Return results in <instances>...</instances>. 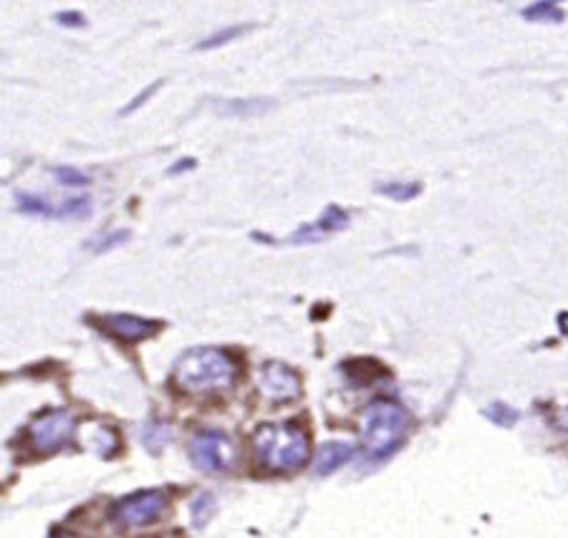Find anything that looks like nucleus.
<instances>
[{
  "mask_svg": "<svg viewBox=\"0 0 568 538\" xmlns=\"http://www.w3.org/2000/svg\"><path fill=\"white\" fill-rule=\"evenodd\" d=\"M172 377L182 392L200 395V392L231 387L235 382V364L215 346H197L182 354Z\"/></svg>",
  "mask_w": 568,
  "mask_h": 538,
  "instance_id": "1",
  "label": "nucleus"
},
{
  "mask_svg": "<svg viewBox=\"0 0 568 538\" xmlns=\"http://www.w3.org/2000/svg\"><path fill=\"white\" fill-rule=\"evenodd\" d=\"M253 453L268 470H298L308 460V435L296 425H261L253 435Z\"/></svg>",
  "mask_w": 568,
  "mask_h": 538,
  "instance_id": "2",
  "label": "nucleus"
},
{
  "mask_svg": "<svg viewBox=\"0 0 568 538\" xmlns=\"http://www.w3.org/2000/svg\"><path fill=\"white\" fill-rule=\"evenodd\" d=\"M409 427V417L405 407L392 403V399H377L366 407L362 423V443L369 458H387L389 453L399 448Z\"/></svg>",
  "mask_w": 568,
  "mask_h": 538,
  "instance_id": "3",
  "label": "nucleus"
},
{
  "mask_svg": "<svg viewBox=\"0 0 568 538\" xmlns=\"http://www.w3.org/2000/svg\"><path fill=\"white\" fill-rule=\"evenodd\" d=\"M190 458L203 473L231 470L235 463V445L217 430H200L190 437Z\"/></svg>",
  "mask_w": 568,
  "mask_h": 538,
  "instance_id": "4",
  "label": "nucleus"
},
{
  "mask_svg": "<svg viewBox=\"0 0 568 538\" xmlns=\"http://www.w3.org/2000/svg\"><path fill=\"white\" fill-rule=\"evenodd\" d=\"M73 430H77V419L69 409H51L33 419L29 437L36 453H53L71 440Z\"/></svg>",
  "mask_w": 568,
  "mask_h": 538,
  "instance_id": "5",
  "label": "nucleus"
},
{
  "mask_svg": "<svg viewBox=\"0 0 568 538\" xmlns=\"http://www.w3.org/2000/svg\"><path fill=\"white\" fill-rule=\"evenodd\" d=\"M164 506H168V496L162 490H142V494L119 500L114 508V518L122 526H144L152 524L162 514Z\"/></svg>",
  "mask_w": 568,
  "mask_h": 538,
  "instance_id": "6",
  "label": "nucleus"
},
{
  "mask_svg": "<svg viewBox=\"0 0 568 538\" xmlns=\"http://www.w3.org/2000/svg\"><path fill=\"white\" fill-rule=\"evenodd\" d=\"M258 389L271 403H288V399H296L301 395V379L286 364L271 362L263 364L258 372Z\"/></svg>",
  "mask_w": 568,
  "mask_h": 538,
  "instance_id": "7",
  "label": "nucleus"
},
{
  "mask_svg": "<svg viewBox=\"0 0 568 538\" xmlns=\"http://www.w3.org/2000/svg\"><path fill=\"white\" fill-rule=\"evenodd\" d=\"M106 332H112L122 342H140L152 336L160 329V322H146V318L132 316V314H109L104 318Z\"/></svg>",
  "mask_w": 568,
  "mask_h": 538,
  "instance_id": "8",
  "label": "nucleus"
},
{
  "mask_svg": "<svg viewBox=\"0 0 568 538\" xmlns=\"http://www.w3.org/2000/svg\"><path fill=\"white\" fill-rule=\"evenodd\" d=\"M352 455H354V448L349 443H326L316 455V463H314L316 476H328V473L338 470L344 463L352 460Z\"/></svg>",
  "mask_w": 568,
  "mask_h": 538,
  "instance_id": "9",
  "label": "nucleus"
},
{
  "mask_svg": "<svg viewBox=\"0 0 568 538\" xmlns=\"http://www.w3.org/2000/svg\"><path fill=\"white\" fill-rule=\"evenodd\" d=\"M18 207L23 213L31 215H41V217H61V203H53V200L43 197V195H33V193H18Z\"/></svg>",
  "mask_w": 568,
  "mask_h": 538,
  "instance_id": "10",
  "label": "nucleus"
},
{
  "mask_svg": "<svg viewBox=\"0 0 568 538\" xmlns=\"http://www.w3.org/2000/svg\"><path fill=\"white\" fill-rule=\"evenodd\" d=\"M265 109H271V99H231V102L217 104V112L227 116H255Z\"/></svg>",
  "mask_w": 568,
  "mask_h": 538,
  "instance_id": "11",
  "label": "nucleus"
},
{
  "mask_svg": "<svg viewBox=\"0 0 568 538\" xmlns=\"http://www.w3.org/2000/svg\"><path fill=\"white\" fill-rule=\"evenodd\" d=\"M326 231H324V225H321L318 221L316 223H306V225H301L296 233L293 235H288L286 241H281V243H288V245H304V243H318V241H324L326 238Z\"/></svg>",
  "mask_w": 568,
  "mask_h": 538,
  "instance_id": "12",
  "label": "nucleus"
},
{
  "mask_svg": "<svg viewBox=\"0 0 568 538\" xmlns=\"http://www.w3.org/2000/svg\"><path fill=\"white\" fill-rule=\"evenodd\" d=\"M377 190L382 195L397 200V203H405V200H412L419 195L417 182H389V185H379Z\"/></svg>",
  "mask_w": 568,
  "mask_h": 538,
  "instance_id": "13",
  "label": "nucleus"
},
{
  "mask_svg": "<svg viewBox=\"0 0 568 538\" xmlns=\"http://www.w3.org/2000/svg\"><path fill=\"white\" fill-rule=\"evenodd\" d=\"M243 31H248V26H227V29H220L217 33L207 35V39L200 41L195 49L197 51H207V49H217V45H223L227 41H233L235 35H241Z\"/></svg>",
  "mask_w": 568,
  "mask_h": 538,
  "instance_id": "14",
  "label": "nucleus"
},
{
  "mask_svg": "<svg viewBox=\"0 0 568 538\" xmlns=\"http://www.w3.org/2000/svg\"><path fill=\"white\" fill-rule=\"evenodd\" d=\"M94 445H97V453L102 455V458H112L119 448V440H116L114 430H109V427H99V437L94 440Z\"/></svg>",
  "mask_w": 568,
  "mask_h": 538,
  "instance_id": "15",
  "label": "nucleus"
},
{
  "mask_svg": "<svg viewBox=\"0 0 568 538\" xmlns=\"http://www.w3.org/2000/svg\"><path fill=\"white\" fill-rule=\"evenodd\" d=\"M53 177H57L61 185H69V187H81L87 185L89 177L84 175V172L77 170V168H53Z\"/></svg>",
  "mask_w": 568,
  "mask_h": 538,
  "instance_id": "16",
  "label": "nucleus"
},
{
  "mask_svg": "<svg viewBox=\"0 0 568 538\" xmlns=\"http://www.w3.org/2000/svg\"><path fill=\"white\" fill-rule=\"evenodd\" d=\"M526 18H534V21H561V11L551 3H538L530 6L524 11Z\"/></svg>",
  "mask_w": 568,
  "mask_h": 538,
  "instance_id": "17",
  "label": "nucleus"
},
{
  "mask_svg": "<svg viewBox=\"0 0 568 538\" xmlns=\"http://www.w3.org/2000/svg\"><path fill=\"white\" fill-rule=\"evenodd\" d=\"M162 87V79H158V81H152V84L150 87H144L142 91H140V94H136L134 99H132V102L130 104H126L124 109H122V112H119V114H132V112H136V109H140L142 104H146V102H150V99L154 97V91H158Z\"/></svg>",
  "mask_w": 568,
  "mask_h": 538,
  "instance_id": "18",
  "label": "nucleus"
},
{
  "mask_svg": "<svg viewBox=\"0 0 568 538\" xmlns=\"http://www.w3.org/2000/svg\"><path fill=\"white\" fill-rule=\"evenodd\" d=\"M126 241H130V231H114V233L104 235V238L94 245V253H106L112 248H119V245Z\"/></svg>",
  "mask_w": 568,
  "mask_h": 538,
  "instance_id": "19",
  "label": "nucleus"
},
{
  "mask_svg": "<svg viewBox=\"0 0 568 538\" xmlns=\"http://www.w3.org/2000/svg\"><path fill=\"white\" fill-rule=\"evenodd\" d=\"M53 18H57L59 26H69V29H84L87 26V18L79 11H59Z\"/></svg>",
  "mask_w": 568,
  "mask_h": 538,
  "instance_id": "20",
  "label": "nucleus"
},
{
  "mask_svg": "<svg viewBox=\"0 0 568 538\" xmlns=\"http://www.w3.org/2000/svg\"><path fill=\"white\" fill-rule=\"evenodd\" d=\"M205 510L207 514H213V496H200L195 500V506H192V518H195V524H205Z\"/></svg>",
  "mask_w": 568,
  "mask_h": 538,
  "instance_id": "21",
  "label": "nucleus"
},
{
  "mask_svg": "<svg viewBox=\"0 0 568 538\" xmlns=\"http://www.w3.org/2000/svg\"><path fill=\"white\" fill-rule=\"evenodd\" d=\"M192 168H195V160H192V158L178 160V165H172V168H170V175H178V172H182V170H192Z\"/></svg>",
  "mask_w": 568,
  "mask_h": 538,
  "instance_id": "22",
  "label": "nucleus"
},
{
  "mask_svg": "<svg viewBox=\"0 0 568 538\" xmlns=\"http://www.w3.org/2000/svg\"><path fill=\"white\" fill-rule=\"evenodd\" d=\"M558 324H561V329H564V334L568 336V314H561V318H558Z\"/></svg>",
  "mask_w": 568,
  "mask_h": 538,
  "instance_id": "23",
  "label": "nucleus"
},
{
  "mask_svg": "<svg viewBox=\"0 0 568 538\" xmlns=\"http://www.w3.org/2000/svg\"><path fill=\"white\" fill-rule=\"evenodd\" d=\"M59 538H73V536H59Z\"/></svg>",
  "mask_w": 568,
  "mask_h": 538,
  "instance_id": "24",
  "label": "nucleus"
}]
</instances>
